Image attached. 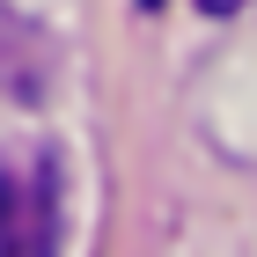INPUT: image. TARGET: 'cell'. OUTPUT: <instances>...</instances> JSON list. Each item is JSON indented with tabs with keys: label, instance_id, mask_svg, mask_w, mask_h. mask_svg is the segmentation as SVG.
<instances>
[{
	"label": "cell",
	"instance_id": "cell-1",
	"mask_svg": "<svg viewBox=\"0 0 257 257\" xmlns=\"http://www.w3.org/2000/svg\"><path fill=\"white\" fill-rule=\"evenodd\" d=\"M59 155L52 147H0V257H59Z\"/></svg>",
	"mask_w": 257,
	"mask_h": 257
},
{
	"label": "cell",
	"instance_id": "cell-2",
	"mask_svg": "<svg viewBox=\"0 0 257 257\" xmlns=\"http://www.w3.org/2000/svg\"><path fill=\"white\" fill-rule=\"evenodd\" d=\"M52 88V37L37 22L0 0V96L8 103H44Z\"/></svg>",
	"mask_w": 257,
	"mask_h": 257
},
{
	"label": "cell",
	"instance_id": "cell-3",
	"mask_svg": "<svg viewBox=\"0 0 257 257\" xmlns=\"http://www.w3.org/2000/svg\"><path fill=\"white\" fill-rule=\"evenodd\" d=\"M198 8H206V15H235L242 0H198Z\"/></svg>",
	"mask_w": 257,
	"mask_h": 257
}]
</instances>
